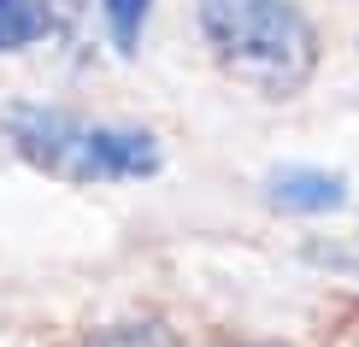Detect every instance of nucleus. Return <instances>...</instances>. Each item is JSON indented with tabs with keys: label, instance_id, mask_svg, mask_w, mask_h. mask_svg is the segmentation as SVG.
<instances>
[{
	"label": "nucleus",
	"instance_id": "f257e3e1",
	"mask_svg": "<svg viewBox=\"0 0 359 347\" xmlns=\"http://www.w3.org/2000/svg\"><path fill=\"white\" fill-rule=\"evenodd\" d=\"M201 29L218 65L259 95H294L318 59V36L294 0H201Z\"/></svg>",
	"mask_w": 359,
	"mask_h": 347
},
{
	"label": "nucleus",
	"instance_id": "f03ea898",
	"mask_svg": "<svg viewBox=\"0 0 359 347\" xmlns=\"http://www.w3.org/2000/svg\"><path fill=\"white\" fill-rule=\"evenodd\" d=\"M0 124L12 130V147L36 171L65 177V183H118V177L159 171V142L147 130L88 124V118L48 112V107H6Z\"/></svg>",
	"mask_w": 359,
	"mask_h": 347
},
{
	"label": "nucleus",
	"instance_id": "7ed1b4c3",
	"mask_svg": "<svg viewBox=\"0 0 359 347\" xmlns=\"http://www.w3.org/2000/svg\"><path fill=\"white\" fill-rule=\"evenodd\" d=\"M265 200L277 212H336L348 200V183L330 171H312V165H289V171L265 177Z\"/></svg>",
	"mask_w": 359,
	"mask_h": 347
},
{
	"label": "nucleus",
	"instance_id": "20e7f679",
	"mask_svg": "<svg viewBox=\"0 0 359 347\" xmlns=\"http://www.w3.org/2000/svg\"><path fill=\"white\" fill-rule=\"evenodd\" d=\"M41 29H53V24H48V12H41L36 0H0V53L29 48Z\"/></svg>",
	"mask_w": 359,
	"mask_h": 347
},
{
	"label": "nucleus",
	"instance_id": "39448f33",
	"mask_svg": "<svg viewBox=\"0 0 359 347\" xmlns=\"http://www.w3.org/2000/svg\"><path fill=\"white\" fill-rule=\"evenodd\" d=\"M107 6V24H112V41L124 53H136V36H142V18H147V6L154 0H100Z\"/></svg>",
	"mask_w": 359,
	"mask_h": 347
},
{
	"label": "nucleus",
	"instance_id": "423d86ee",
	"mask_svg": "<svg viewBox=\"0 0 359 347\" xmlns=\"http://www.w3.org/2000/svg\"><path fill=\"white\" fill-rule=\"evenodd\" d=\"M95 347H165V329L154 324H130V329H107Z\"/></svg>",
	"mask_w": 359,
	"mask_h": 347
},
{
	"label": "nucleus",
	"instance_id": "0eeeda50",
	"mask_svg": "<svg viewBox=\"0 0 359 347\" xmlns=\"http://www.w3.org/2000/svg\"><path fill=\"white\" fill-rule=\"evenodd\" d=\"M36 6L48 12V24H71V18H77V6H83V0H36Z\"/></svg>",
	"mask_w": 359,
	"mask_h": 347
}]
</instances>
